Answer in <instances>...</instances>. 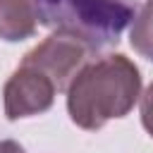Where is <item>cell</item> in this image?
<instances>
[{
    "mask_svg": "<svg viewBox=\"0 0 153 153\" xmlns=\"http://www.w3.org/2000/svg\"><path fill=\"white\" fill-rule=\"evenodd\" d=\"M69 120L96 131L110 120L127 117L141 98V72L122 53L86 62L67 86Z\"/></svg>",
    "mask_w": 153,
    "mask_h": 153,
    "instance_id": "cell-1",
    "label": "cell"
},
{
    "mask_svg": "<svg viewBox=\"0 0 153 153\" xmlns=\"http://www.w3.org/2000/svg\"><path fill=\"white\" fill-rule=\"evenodd\" d=\"M93 48L76 33L69 31H53L48 38H43L36 48H31L24 55V65H31L41 72H45L57 91H67L69 81L76 76V72L86 65Z\"/></svg>",
    "mask_w": 153,
    "mask_h": 153,
    "instance_id": "cell-3",
    "label": "cell"
},
{
    "mask_svg": "<svg viewBox=\"0 0 153 153\" xmlns=\"http://www.w3.org/2000/svg\"><path fill=\"white\" fill-rule=\"evenodd\" d=\"M141 124L153 139V84H148L141 93Z\"/></svg>",
    "mask_w": 153,
    "mask_h": 153,
    "instance_id": "cell-7",
    "label": "cell"
},
{
    "mask_svg": "<svg viewBox=\"0 0 153 153\" xmlns=\"http://www.w3.org/2000/svg\"><path fill=\"white\" fill-rule=\"evenodd\" d=\"M31 5L43 26L76 33L93 50L115 45L136 14L129 0H31Z\"/></svg>",
    "mask_w": 153,
    "mask_h": 153,
    "instance_id": "cell-2",
    "label": "cell"
},
{
    "mask_svg": "<svg viewBox=\"0 0 153 153\" xmlns=\"http://www.w3.org/2000/svg\"><path fill=\"white\" fill-rule=\"evenodd\" d=\"M129 45L146 60L153 62V0H143L139 12L131 19Z\"/></svg>",
    "mask_w": 153,
    "mask_h": 153,
    "instance_id": "cell-6",
    "label": "cell"
},
{
    "mask_svg": "<svg viewBox=\"0 0 153 153\" xmlns=\"http://www.w3.org/2000/svg\"><path fill=\"white\" fill-rule=\"evenodd\" d=\"M57 93L60 91H57L55 81L45 72L19 62V67L10 74V79L5 81V88H2L5 115L12 122L22 120V117L41 115L53 108Z\"/></svg>",
    "mask_w": 153,
    "mask_h": 153,
    "instance_id": "cell-4",
    "label": "cell"
},
{
    "mask_svg": "<svg viewBox=\"0 0 153 153\" xmlns=\"http://www.w3.org/2000/svg\"><path fill=\"white\" fill-rule=\"evenodd\" d=\"M0 153H26L17 141H12V139H5V141H0Z\"/></svg>",
    "mask_w": 153,
    "mask_h": 153,
    "instance_id": "cell-8",
    "label": "cell"
},
{
    "mask_svg": "<svg viewBox=\"0 0 153 153\" xmlns=\"http://www.w3.org/2000/svg\"><path fill=\"white\" fill-rule=\"evenodd\" d=\"M38 14L31 0H0V38L10 43L26 41L36 33Z\"/></svg>",
    "mask_w": 153,
    "mask_h": 153,
    "instance_id": "cell-5",
    "label": "cell"
}]
</instances>
